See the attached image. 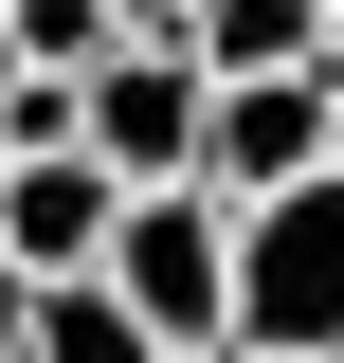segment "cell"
Instances as JSON below:
<instances>
[{
	"instance_id": "cell-5",
	"label": "cell",
	"mask_w": 344,
	"mask_h": 363,
	"mask_svg": "<svg viewBox=\"0 0 344 363\" xmlns=\"http://www.w3.org/2000/svg\"><path fill=\"white\" fill-rule=\"evenodd\" d=\"M290 182H326V73H290V91H217L200 200H217V218H254V200H290Z\"/></svg>"
},
{
	"instance_id": "cell-6",
	"label": "cell",
	"mask_w": 344,
	"mask_h": 363,
	"mask_svg": "<svg viewBox=\"0 0 344 363\" xmlns=\"http://www.w3.org/2000/svg\"><path fill=\"white\" fill-rule=\"evenodd\" d=\"M181 55H200L217 91H290V73H326V0H200Z\"/></svg>"
},
{
	"instance_id": "cell-10",
	"label": "cell",
	"mask_w": 344,
	"mask_h": 363,
	"mask_svg": "<svg viewBox=\"0 0 344 363\" xmlns=\"http://www.w3.org/2000/svg\"><path fill=\"white\" fill-rule=\"evenodd\" d=\"M326 73H344V0H326Z\"/></svg>"
},
{
	"instance_id": "cell-9",
	"label": "cell",
	"mask_w": 344,
	"mask_h": 363,
	"mask_svg": "<svg viewBox=\"0 0 344 363\" xmlns=\"http://www.w3.org/2000/svg\"><path fill=\"white\" fill-rule=\"evenodd\" d=\"M109 18H127V37H181V18H200V0H109Z\"/></svg>"
},
{
	"instance_id": "cell-3",
	"label": "cell",
	"mask_w": 344,
	"mask_h": 363,
	"mask_svg": "<svg viewBox=\"0 0 344 363\" xmlns=\"http://www.w3.org/2000/svg\"><path fill=\"white\" fill-rule=\"evenodd\" d=\"M200 145H217V73H200L181 37H127L109 73H91V164L127 182V200L200 182Z\"/></svg>"
},
{
	"instance_id": "cell-11",
	"label": "cell",
	"mask_w": 344,
	"mask_h": 363,
	"mask_svg": "<svg viewBox=\"0 0 344 363\" xmlns=\"http://www.w3.org/2000/svg\"><path fill=\"white\" fill-rule=\"evenodd\" d=\"M0 291H18V255H0Z\"/></svg>"
},
{
	"instance_id": "cell-8",
	"label": "cell",
	"mask_w": 344,
	"mask_h": 363,
	"mask_svg": "<svg viewBox=\"0 0 344 363\" xmlns=\"http://www.w3.org/2000/svg\"><path fill=\"white\" fill-rule=\"evenodd\" d=\"M109 55H127L109 0H18V18H0V73H37V91H91Z\"/></svg>"
},
{
	"instance_id": "cell-7",
	"label": "cell",
	"mask_w": 344,
	"mask_h": 363,
	"mask_svg": "<svg viewBox=\"0 0 344 363\" xmlns=\"http://www.w3.org/2000/svg\"><path fill=\"white\" fill-rule=\"evenodd\" d=\"M0 363H164V345L127 327L109 272H55V291H0Z\"/></svg>"
},
{
	"instance_id": "cell-12",
	"label": "cell",
	"mask_w": 344,
	"mask_h": 363,
	"mask_svg": "<svg viewBox=\"0 0 344 363\" xmlns=\"http://www.w3.org/2000/svg\"><path fill=\"white\" fill-rule=\"evenodd\" d=\"M0 18H18V0H0Z\"/></svg>"
},
{
	"instance_id": "cell-14",
	"label": "cell",
	"mask_w": 344,
	"mask_h": 363,
	"mask_svg": "<svg viewBox=\"0 0 344 363\" xmlns=\"http://www.w3.org/2000/svg\"><path fill=\"white\" fill-rule=\"evenodd\" d=\"M200 363H217V345H200Z\"/></svg>"
},
{
	"instance_id": "cell-2",
	"label": "cell",
	"mask_w": 344,
	"mask_h": 363,
	"mask_svg": "<svg viewBox=\"0 0 344 363\" xmlns=\"http://www.w3.org/2000/svg\"><path fill=\"white\" fill-rule=\"evenodd\" d=\"M109 291H127V327L164 363H236V218H217L200 182H164V200H127V236H109Z\"/></svg>"
},
{
	"instance_id": "cell-1",
	"label": "cell",
	"mask_w": 344,
	"mask_h": 363,
	"mask_svg": "<svg viewBox=\"0 0 344 363\" xmlns=\"http://www.w3.org/2000/svg\"><path fill=\"white\" fill-rule=\"evenodd\" d=\"M236 363H344V182L236 218Z\"/></svg>"
},
{
	"instance_id": "cell-13",
	"label": "cell",
	"mask_w": 344,
	"mask_h": 363,
	"mask_svg": "<svg viewBox=\"0 0 344 363\" xmlns=\"http://www.w3.org/2000/svg\"><path fill=\"white\" fill-rule=\"evenodd\" d=\"M0 91H18V73H0Z\"/></svg>"
},
{
	"instance_id": "cell-4",
	"label": "cell",
	"mask_w": 344,
	"mask_h": 363,
	"mask_svg": "<svg viewBox=\"0 0 344 363\" xmlns=\"http://www.w3.org/2000/svg\"><path fill=\"white\" fill-rule=\"evenodd\" d=\"M109 236H127V182L91 164V145H55V164H0V255H18V291H55V272H109Z\"/></svg>"
}]
</instances>
